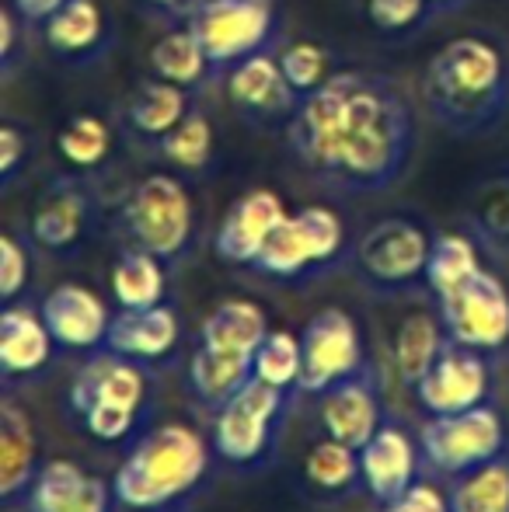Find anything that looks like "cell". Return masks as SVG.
<instances>
[{
	"label": "cell",
	"instance_id": "9c48e42d",
	"mask_svg": "<svg viewBox=\"0 0 509 512\" xmlns=\"http://www.w3.org/2000/svg\"><path fill=\"white\" fill-rule=\"evenodd\" d=\"M300 345H304V373L297 384L300 394H328L342 380L367 370L360 324L342 307L318 310L307 321Z\"/></svg>",
	"mask_w": 509,
	"mask_h": 512
},
{
	"label": "cell",
	"instance_id": "4dcf8cb0",
	"mask_svg": "<svg viewBox=\"0 0 509 512\" xmlns=\"http://www.w3.org/2000/svg\"><path fill=\"white\" fill-rule=\"evenodd\" d=\"M105 35V14L95 0H67L46 18V42L60 56H88Z\"/></svg>",
	"mask_w": 509,
	"mask_h": 512
},
{
	"label": "cell",
	"instance_id": "83f0119b",
	"mask_svg": "<svg viewBox=\"0 0 509 512\" xmlns=\"http://www.w3.org/2000/svg\"><path fill=\"white\" fill-rule=\"evenodd\" d=\"M185 115H189V95H185V88H178V84H171V81H161V77L140 84V91L129 98V108H126L129 126L140 136H150V140L168 136Z\"/></svg>",
	"mask_w": 509,
	"mask_h": 512
},
{
	"label": "cell",
	"instance_id": "60d3db41",
	"mask_svg": "<svg viewBox=\"0 0 509 512\" xmlns=\"http://www.w3.org/2000/svg\"><path fill=\"white\" fill-rule=\"evenodd\" d=\"M426 4L429 0H367V18L381 32H401L422 18Z\"/></svg>",
	"mask_w": 509,
	"mask_h": 512
},
{
	"label": "cell",
	"instance_id": "5b68a950",
	"mask_svg": "<svg viewBox=\"0 0 509 512\" xmlns=\"http://www.w3.org/2000/svg\"><path fill=\"white\" fill-rule=\"evenodd\" d=\"M123 227L133 248L157 255L164 265L189 251L196 230V209L175 175H147L123 206Z\"/></svg>",
	"mask_w": 509,
	"mask_h": 512
},
{
	"label": "cell",
	"instance_id": "ab89813d",
	"mask_svg": "<svg viewBox=\"0 0 509 512\" xmlns=\"http://www.w3.org/2000/svg\"><path fill=\"white\" fill-rule=\"evenodd\" d=\"M28 272H32V262H28L25 244L4 234L0 237V297H4V304H14V297L25 290Z\"/></svg>",
	"mask_w": 509,
	"mask_h": 512
},
{
	"label": "cell",
	"instance_id": "bcb514c9",
	"mask_svg": "<svg viewBox=\"0 0 509 512\" xmlns=\"http://www.w3.org/2000/svg\"><path fill=\"white\" fill-rule=\"evenodd\" d=\"M150 4H161V7H171V11H185V14H196L203 0H150Z\"/></svg>",
	"mask_w": 509,
	"mask_h": 512
},
{
	"label": "cell",
	"instance_id": "9a60e30c",
	"mask_svg": "<svg viewBox=\"0 0 509 512\" xmlns=\"http://www.w3.org/2000/svg\"><path fill=\"white\" fill-rule=\"evenodd\" d=\"M286 206L279 199V192L272 189H252L227 209L224 223L217 230V255L231 265H248L252 269L255 258L262 255L265 241L272 237V230L286 220Z\"/></svg>",
	"mask_w": 509,
	"mask_h": 512
},
{
	"label": "cell",
	"instance_id": "d6a6232c",
	"mask_svg": "<svg viewBox=\"0 0 509 512\" xmlns=\"http://www.w3.org/2000/svg\"><path fill=\"white\" fill-rule=\"evenodd\" d=\"M478 269H482V262H478V248L471 237L464 234L433 237V248H429V262H426V286L436 297L468 283Z\"/></svg>",
	"mask_w": 509,
	"mask_h": 512
},
{
	"label": "cell",
	"instance_id": "5bb4252c",
	"mask_svg": "<svg viewBox=\"0 0 509 512\" xmlns=\"http://www.w3.org/2000/svg\"><path fill=\"white\" fill-rule=\"evenodd\" d=\"M321 425L325 436L349 443L356 450L370 443L377 436V429L387 422L384 418V401H381V384L374 380V370H363L356 377L342 380L339 387H332L328 394H321Z\"/></svg>",
	"mask_w": 509,
	"mask_h": 512
},
{
	"label": "cell",
	"instance_id": "e0dca14e",
	"mask_svg": "<svg viewBox=\"0 0 509 512\" xmlns=\"http://www.w3.org/2000/svg\"><path fill=\"white\" fill-rule=\"evenodd\" d=\"M419 453L422 446H415V439L394 422H384L377 436L363 446V488L374 495L377 506L398 499L401 492H408L419 481Z\"/></svg>",
	"mask_w": 509,
	"mask_h": 512
},
{
	"label": "cell",
	"instance_id": "e575fe53",
	"mask_svg": "<svg viewBox=\"0 0 509 512\" xmlns=\"http://www.w3.org/2000/svg\"><path fill=\"white\" fill-rule=\"evenodd\" d=\"M161 154L175 168L199 171L213 157V126L203 112H189L168 136H161Z\"/></svg>",
	"mask_w": 509,
	"mask_h": 512
},
{
	"label": "cell",
	"instance_id": "4316f807",
	"mask_svg": "<svg viewBox=\"0 0 509 512\" xmlns=\"http://www.w3.org/2000/svg\"><path fill=\"white\" fill-rule=\"evenodd\" d=\"M252 269L269 279H304V276H311V272H321L314 244H311V237H307V230L300 227L297 213H290L272 230V237L265 241L262 255L255 258Z\"/></svg>",
	"mask_w": 509,
	"mask_h": 512
},
{
	"label": "cell",
	"instance_id": "484cf974",
	"mask_svg": "<svg viewBox=\"0 0 509 512\" xmlns=\"http://www.w3.org/2000/svg\"><path fill=\"white\" fill-rule=\"evenodd\" d=\"M304 478L314 492L328 495V499H349L356 488L363 485V464L360 450L339 439L325 436L321 443L311 446L304 460Z\"/></svg>",
	"mask_w": 509,
	"mask_h": 512
},
{
	"label": "cell",
	"instance_id": "836d02e7",
	"mask_svg": "<svg viewBox=\"0 0 509 512\" xmlns=\"http://www.w3.org/2000/svg\"><path fill=\"white\" fill-rule=\"evenodd\" d=\"M304 373V345L293 331H269L262 349L255 352V377L279 391H297Z\"/></svg>",
	"mask_w": 509,
	"mask_h": 512
},
{
	"label": "cell",
	"instance_id": "d6986e66",
	"mask_svg": "<svg viewBox=\"0 0 509 512\" xmlns=\"http://www.w3.org/2000/svg\"><path fill=\"white\" fill-rule=\"evenodd\" d=\"M178 338H182L178 314L168 304H157L147 310H119V314L112 317L109 345H105V349L150 366V363L168 359L171 352H175Z\"/></svg>",
	"mask_w": 509,
	"mask_h": 512
},
{
	"label": "cell",
	"instance_id": "7a4b0ae2",
	"mask_svg": "<svg viewBox=\"0 0 509 512\" xmlns=\"http://www.w3.org/2000/svg\"><path fill=\"white\" fill-rule=\"evenodd\" d=\"M422 98L436 122L454 133H485L509 108V60L485 35L450 39L429 60Z\"/></svg>",
	"mask_w": 509,
	"mask_h": 512
},
{
	"label": "cell",
	"instance_id": "30bf717a",
	"mask_svg": "<svg viewBox=\"0 0 509 512\" xmlns=\"http://www.w3.org/2000/svg\"><path fill=\"white\" fill-rule=\"evenodd\" d=\"M276 25V0H203L192 14V32L213 67H234L262 53Z\"/></svg>",
	"mask_w": 509,
	"mask_h": 512
},
{
	"label": "cell",
	"instance_id": "74e56055",
	"mask_svg": "<svg viewBox=\"0 0 509 512\" xmlns=\"http://www.w3.org/2000/svg\"><path fill=\"white\" fill-rule=\"evenodd\" d=\"M297 220H300V227L307 230V237H311L321 272L332 269L342 258V251H346V227H342L339 213L328 206H304V209H297Z\"/></svg>",
	"mask_w": 509,
	"mask_h": 512
},
{
	"label": "cell",
	"instance_id": "8fae6325",
	"mask_svg": "<svg viewBox=\"0 0 509 512\" xmlns=\"http://www.w3.org/2000/svg\"><path fill=\"white\" fill-rule=\"evenodd\" d=\"M489 356L468 349V345L447 342L436 366L419 380L415 401L426 415H454L489 398Z\"/></svg>",
	"mask_w": 509,
	"mask_h": 512
},
{
	"label": "cell",
	"instance_id": "ac0fdd59",
	"mask_svg": "<svg viewBox=\"0 0 509 512\" xmlns=\"http://www.w3.org/2000/svg\"><path fill=\"white\" fill-rule=\"evenodd\" d=\"M39 467V439H35L32 418L4 391V408H0V502L4 509H14L18 502L25 506Z\"/></svg>",
	"mask_w": 509,
	"mask_h": 512
},
{
	"label": "cell",
	"instance_id": "1f68e13d",
	"mask_svg": "<svg viewBox=\"0 0 509 512\" xmlns=\"http://www.w3.org/2000/svg\"><path fill=\"white\" fill-rule=\"evenodd\" d=\"M454 512H509V450L450 481Z\"/></svg>",
	"mask_w": 509,
	"mask_h": 512
},
{
	"label": "cell",
	"instance_id": "f6af8a7d",
	"mask_svg": "<svg viewBox=\"0 0 509 512\" xmlns=\"http://www.w3.org/2000/svg\"><path fill=\"white\" fill-rule=\"evenodd\" d=\"M14 32H18V25H14V11L11 7H4V14H0V53H4V60H11Z\"/></svg>",
	"mask_w": 509,
	"mask_h": 512
},
{
	"label": "cell",
	"instance_id": "d590c367",
	"mask_svg": "<svg viewBox=\"0 0 509 512\" xmlns=\"http://www.w3.org/2000/svg\"><path fill=\"white\" fill-rule=\"evenodd\" d=\"M56 147H60L63 161L74 164V168H98V164L109 157L112 136H109V126H105L98 115H74V119L60 129Z\"/></svg>",
	"mask_w": 509,
	"mask_h": 512
},
{
	"label": "cell",
	"instance_id": "7dc6e473",
	"mask_svg": "<svg viewBox=\"0 0 509 512\" xmlns=\"http://www.w3.org/2000/svg\"><path fill=\"white\" fill-rule=\"evenodd\" d=\"M429 4H447V0H429Z\"/></svg>",
	"mask_w": 509,
	"mask_h": 512
},
{
	"label": "cell",
	"instance_id": "7402d4cb",
	"mask_svg": "<svg viewBox=\"0 0 509 512\" xmlns=\"http://www.w3.org/2000/svg\"><path fill=\"white\" fill-rule=\"evenodd\" d=\"M84 227H88V196L74 182H60L39 199L28 234L42 251L63 255V251L77 248Z\"/></svg>",
	"mask_w": 509,
	"mask_h": 512
},
{
	"label": "cell",
	"instance_id": "8992f818",
	"mask_svg": "<svg viewBox=\"0 0 509 512\" xmlns=\"http://www.w3.org/2000/svg\"><path fill=\"white\" fill-rule=\"evenodd\" d=\"M419 446L422 460L436 474L454 481L506 453L509 436L503 415L485 401L454 415H429V422L419 429Z\"/></svg>",
	"mask_w": 509,
	"mask_h": 512
},
{
	"label": "cell",
	"instance_id": "f546056e",
	"mask_svg": "<svg viewBox=\"0 0 509 512\" xmlns=\"http://www.w3.org/2000/svg\"><path fill=\"white\" fill-rule=\"evenodd\" d=\"M150 70L161 81H171L178 88H196L206 81V70L213 67L210 53L203 49V42L196 39L192 28L185 32H168L150 46Z\"/></svg>",
	"mask_w": 509,
	"mask_h": 512
},
{
	"label": "cell",
	"instance_id": "ba28073f",
	"mask_svg": "<svg viewBox=\"0 0 509 512\" xmlns=\"http://www.w3.org/2000/svg\"><path fill=\"white\" fill-rule=\"evenodd\" d=\"M433 241L415 220L405 216H387V220L374 223L356 244L353 265L360 279L377 293H408L426 279V262Z\"/></svg>",
	"mask_w": 509,
	"mask_h": 512
},
{
	"label": "cell",
	"instance_id": "7c38bea8",
	"mask_svg": "<svg viewBox=\"0 0 509 512\" xmlns=\"http://www.w3.org/2000/svg\"><path fill=\"white\" fill-rule=\"evenodd\" d=\"M56 349L102 352L109 345L112 317L105 300L81 283H60L42 297L39 307Z\"/></svg>",
	"mask_w": 509,
	"mask_h": 512
},
{
	"label": "cell",
	"instance_id": "52a82bcc",
	"mask_svg": "<svg viewBox=\"0 0 509 512\" xmlns=\"http://www.w3.org/2000/svg\"><path fill=\"white\" fill-rule=\"evenodd\" d=\"M436 314L450 342L468 345L482 356L509 349V286L496 272L478 269L468 283L436 297Z\"/></svg>",
	"mask_w": 509,
	"mask_h": 512
},
{
	"label": "cell",
	"instance_id": "8d00e7d4",
	"mask_svg": "<svg viewBox=\"0 0 509 512\" xmlns=\"http://www.w3.org/2000/svg\"><path fill=\"white\" fill-rule=\"evenodd\" d=\"M279 70H283V77L300 98L318 91L332 77L328 74V53L318 42H293V46H286L279 53Z\"/></svg>",
	"mask_w": 509,
	"mask_h": 512
},
{
	"label": "cell",
	"instance_id": "d4e9b609",
	"mask_svg": "<svg viewBox=\"0 0 509 512\" xmlns=\"http://www.w3.org/2000/svg\"><path fill=\"white\" fill-rule=\"evenodd\" d=\"M255 380V359L227 356V352L199 345L189 363V387L199 405L220 411L238 391H245Z\"/></svg>",
	"mask_w": 509,
	"mask_h": 512
},
{
	"label": "cell",
	"instance_id": "ee69618b",
	"mask_svg": "<svg viewBox=\"0 0 509 512\" xmlns=\"http://www.w3.org/2000/svg\"><path fill=\"white\" fill-rule=\"evenodd\" d=\"M67 0H11V7L28 21H46L49 14H56Z\"/></svg>",
	"mask_w": 509,
	"mask_h": 512
},
{
	"label": "cell",
	"instance_id": "44dd1931",
	"mask_svg": "<svg viewBox=\"0 0 509 512\" xmlns=\"http://www.w3.org/2000/svg\"><path fill=\"white\" fill-rule=\"evenodd\" d=\"M53 349L56 342L42 314L4 304V314H0V373L7 380L4 387H11V380L18 377H35V373L46 370Z\"/></svg>",
	"mask_w": 509,
	"mask_h": 512
},
{
	"label": "cell",
	"instance_id": "b9f144b4",
	"mask_svg": "<svg viewBox=\"0 0 509 512\" xmlns=\"http://www.w3.org/2000/svg\"><path fill=\"white\" fill-rule=\"evenodd\" d=\"M377 512H454V509H450V495H443L440 488L429 485V481H415L408 492L384 502Z\"/></svg>",
	"mask_w": 509,
	"mask_h": 512
},
{
	"label": "cell",
	"instance_id": "ffe728a7",
	"mask_svg": "<svg viewBox=\"0 0 509 512\" xmlns=\"http://www.w3.org/2000/svg\"><path fill=\"white\" fill-rule=\"evenodd\" d=\"M227 95L245 115L272 119V115H293L300 95L290 88V81L279 70V56L255 53L248 60L234 63L227 77Z\"/></svg>",
	"mask_w": 509,
	"mask_h": 512
},
{
	"label": "cell",
	"instance_id": "3957f363",
	"mask_svg": "<svg viewBox=\"0 0 509 512\" xmlns=\"http://www.w3.org/2000/svg\"><path fill=\"white\" fill-rule=\"evenodd\" d=\"M210 471V446L196 429L168 422L150 429L112 478L116 502L129 512H175Z\"/></svg>",
	"mask_w": 509,
	"mask_h": 512
},
{
	"label": "cell",
	"instance_id": "603a6c76",
	"mask_svg": "<svg viewBox=\"0 0 509 512\" xmlns=\"http://www.w3.org/2000/svg\"><path fill=\"white\" fill-rule=\"evenodd\" d=\"M269 331V317H265V310L258 304H252V300H224L203 321L199 345L227 352V356L255 359V352L262 349Z\"/></svg>",
	"mask_w": 509,
	"mask_h": 512
},
{
	"label": "cell",
	"instance_id": "f35d334b",
	"mask_svg": "<svg viewBox=\"0 0 509 512\" xmlns=\"http://www.w3.org/2000/svg\"><path fill=\"white\" fill-rule=\"evenodd\" d=\"M475 230L489 248H509V178H499L482 192L475 209Z\"/></svg>",
	"mask_w": 509,
	"mask_h": 512
},
{
	"label": "cell",
	"instance_id": "7bdbcfd3",
	"mask_svg": "<svg viewBox=\"0 0 509 512\" xmlns=\"http://www.w3.org/2000/svg\"><path fill=\"white\" fill-rule=\"evenodd\" d=\"M21 161H25V133L14 126H4L0 129V171H4V182H11Z\"/></svg>",
	"mask_w": 509,
	"mask_h": 512
},
{
	"label": "cell",
	"instance_id": "cb8c5ba5",
	"mask_svg": "<svg viewBox=\"0 0 509 512\" xmlns=\"http://www.w3.org/2000/svg\"><path fill=\"white\" fill-rule=\"evenodd\" d=\"M447 328H443L440 314H429V310H415L405 321L398 324L391 342V359L394 373L405 387H419V380L426 377L436 366V359L447 349Z\"/></svg>",
	"mask_w": 509,
	"mask_h": 512
},
{
	"label": "cell",
	"instance_id": "2e32d148",
	"mask_svg": "<svg viewBox=\"0 0 509 512\" xmlns=\"http://www.w3.org/2000/svg\"><path fill=\"white\" fill-rule=\"evenodd\" d=\"M116 492L109 481L81 471L74 460H46L28 492V512H112Z\"/></svg>",
	"mask_w": 509,
	"mask_h": 512
},
{
	"label": "cell",
	"instance_id": "277c9868",
	"mask_svg": "<svg viewBox=\"0 0 509 512\" xmlns=\"http://www.w3.org/2000/svg\"><path fill=\"white\" fill-rule=\"evenodd\" d=\"M293 391H279V387L252 380L245 391H238L224 408L217 411L213 422V450L224 464L238 467V471H255L272 460L279 446V432H283L286 405H290Z\"/></svg>",
	"mask_w": 509,
	"mask_h": 512
},
{
	"label": "cell",
	"instance_id": "f1b7e54d",
	"mask_svg": "<svg viewBox=\"0 0 509 512\" xmlns=\"http://www.w3.org/2000/svg\"><path fill=\"white\" fill-rule=\"evenodd\" d=\"M112 297L123 310L164 304V262L143 248H129L112 265Z\"/></svg>",
	"mask_w": 509,
	"mask_h": 512
},
{
	"label": "cell",
	"instance_id": "4fadbf2b",
	"mask_svg": "<svg viewBox=\"0 0 509 512\" xmlns=\"http://www.w3.org/2000/svg\"><path fill=\"white\" fill-rule=\"evenodd\" d=\"M143 401H147V366L136 359L116 356V352H95L88 359L77 380L70 384V408L84 415L88 408H123L140 415Z\"/></svg>",
	"mask_w": 509,
	"mask_h": 512
},
{
	"label": "cell",
	"instance_id": "6da1fadb",
	"mask_svg": "<svg viewBox=\"0 0 509 512\" xmlns=\"http://www.w3.org/2000/svg\"><path fill=\"white\" fill-rule=\"evenodd\" d=\"M290 150L318 182L342 192H384L415 154V115L391 77L332 74L290 115Z\"/></svg>",
	"mask_w": 509,
	"mask_h": 512
}]
</instances>
